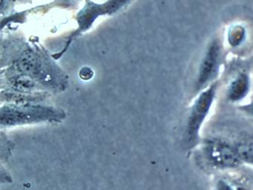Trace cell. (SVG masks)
I'll return each instance as SVG.
<instances>
[{
	"instance_id": "6da1fadb",
	"label": "cell",
	"mask_w": 253,
	"mask_h": 190,
	"mask_svg": "<svg viewBox=\"0 0 253 190\" xmlns=\"http://www.w3.org/2000/svg\"><path fill=\"white\" fill-rule=\"evenodd\" d=\"M63 118L64 115L60 111L43 106L11 105L2 108L1 112L2 127L42 121H59Z\"/></svg>"
},
{
	"instance_id": "7a4b0ae2",
	"label": "cell",
	"mask_w": 253,
	"mask_h": 190,
	"mask_svg": "<svg viewBox=\"0 0 253 190\" xmlns=\"http://www.w3.org/2000/svg\"><path fill=\"white\" fill-rule=\"evenodd\" d=\"M215 92V85H212L203 92L194 103L186 128V138L189 142H194L198 138L200 128L210 111Z\"/></svg>"
},
{
	"instance_id": "3957f363",
	"label": "cell",
	"mask_w": 253,
	"mask_h": 190,
	"mask_svg": "<svg viewBox=\"0 0 253 190\" xmlns=\"http://www.w3.org/2000/svg\"><path fill=\"white\" fill-rule=\"evenodd\" d=\"M220 43L215 40L210 43L200 65L196 83L198 90L204 87L214 77L220 63Z\"/></svg>"
},
{
	"instance_id": "277c9868",
	"label": "cell",
	"mask_w": 253,
	"mask_h": 190,
	"mask_svg": "<svg viewBox=\"0 0 253 190\" xmlns=\"http://www.w3.org/2000/svg\"><path fill=\"white\" fill-rule=\"evenodd\" d=\"M209 160L218 167H235L239 164L240 157L236 150L221 141H211L207 144Z\"/></svg>"
},
{
	"instance_id": "5b68a950",
	"label": "cell",
	"mask_w": 253,
	"mask_h": 190,
	"mask_svg": "<svg viewBox=\"0 0 253 190\" xmlns=\"http://www.w3.org/2000/svg\"><path fill=\"white\" fill-rule=\"evenodd\" d=\"M250 81L247 74H241L231 83L228 91V96L232 101L243 99L248 93Z\"/></svg>"
},
{
	"instance_id": "8992f818",
	"label": "cell",
	"mask_w": 253,
	"mask_h": 190,
	"mask_svg": "<svg viewBox=\"0 0 253 190\" xmlns=\"http://www.w3.org/2000/svg\"><path fill=\"white\" fill-rule=\"evenodd\" d=\"M10 84L14 89L22 92H32L38 87L36 82L32 77L23 75L13 76L10 78Z\"/></svg>"
},
{
	"instance_id": "52a82bcc",
	"label": "cell",
	"mask_w": 253,
	"mask_h": 190,
	"mask_svg": "<svg viewBox=\"0 0 253 190\" xmlns=\"http://www.w3.org/2000/svg\"><path fill=\"white\" fill-rule=\"evenodd\" d=\"M244 37V29L241 28H235L234 30L231 31L230 34H229V42L233 46H237V45L240 44L241 43Z\"/></svg>"
},
{
	"instance_id": "ba28073f",
	"label": "cell",
	"mask_w": 253,
	"mask_h": 190,
	"mask_svg": "<svg viewBox=\"0 0 253 190\" xmlns=\"http://www.w3.org/2000/svg\"><path fill=\"white\" fill-rule=\"evenodd\" d=\"M80 76H81V77L83 80H89V79H91V77H92L93 72L90 68H84L81 70Z\"/></svg>"
},
{
	"instance_id": "9c48e42d",
	"label": "cell",
	"mask_w": 253,
	"mask_h": 190,
	"mask_svg": "<svg viewBox=\"0 0 253 190\" xmlns=\"http://www.w3.org/2000/svg\"><path fill=\"white\" fill-rule=\"evenodd\" d=\"M218 184V190H232L229 188V186L226 185V184H224L223 182H220Z\"/></svg>"
}]
</instances>
